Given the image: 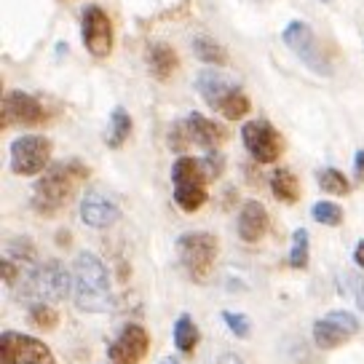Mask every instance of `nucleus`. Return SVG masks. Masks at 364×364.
I'll return each instance as SVG.
<instances>
[{
    "label": "nucleus",
    "mask_w": 364,
    "mask_h": 364,
    "mask_svg": "<svg viewBox=\"0 0 364 364\" xmlns=\"http://www.w3.org/2000/svg\"><path fill=\"white\" fill-rule=\"evenodd\" d=\"M89 177V166L80 159H68L51 164V169L35 182L30 206L41 217H54L73 201V196L78 193L80 182Z\"/></svg>",
    "instance_id": "f257e3e1"
},
{
    "label": "nucleus",
    "mask_w": 364,
    "mask_h": 364,
    "mask_svg": "<svg viewBox=\"0 0 364 364\" xmlns=\"http://www.w3.org/2000/svg\"><path fill=\"white\" fill-rule=\"evenodd\" d=\"M73 303L83 314H107L115 303L110 273L94 252H80L73 260Z\"/></svg>",
    "instance_id": "f03ea898"
},
{
    "label": "nucleus",
    "mask_w": 364,
    "mask_h": 364,
    "mask_svg": "<svg viewBox=\"0 0 364 364\" xmlns=\"http://www.w3.org/2000/svg\"><path fill=\"white\" fill-rule=\"evenodd\" d=\"M171 182H174V201L180 204L185 212H198L206 204V174L204 159H193V156H177L174 166H171Z\"/></svg>",
    "instance_id": "7ed1b4c3"
},
{
    "label": "nucleus",
    "mask_w": 364,
    "mask_h": 364,
    "mask_svg": "<svg viewBox=\"0 0 364 364\" xmlns=\"http://www.w3.org/2000/svg\"><path fill=\"white\" fill-rule=\"evenodd\" d=\"M70 292H73V271H68L59 260H46L30 271L22 297H30L33 303H48V300H68Z\"/></svg>",
    "instance_id": "20e7f679"
},
{
    "label": "nucleus",
    "mask_w": 364,
    "mask_h": 364,
    "mask_svg": "<svg viewBox=\"0 0 364 364\" xmlns=\"http://www.w3.org/2000/svg\"><path fill=\"white\" fill-rule=\"evenodd\" d=\"M217 236L209 230H188L177 239V255H180V265L193 282H204L212 273L217 260Z\"/></svg>",
    "instance_id": "39448f33"
},
{
    "label": "nucleus",
    "mask_w": 364,
    "mask_h": 364,
    "mask_svg": "<svg viewBox=\"0 0 364 364\" xmlns=\"http://www.w3.org/2000/svg\"><path fill=\"white\" fill-rule=\"evenodd\" d=\"M282 38H284L287 48H289V51H292L311 73H316V75H321V78L332 75L330 62H327V57H324V51H321V46H318L314 30H311L306 22H300V19L289 22Z\"/></svg>",
    "instance_id": "423d86ee"
},
{
    "label": "nucleus",
    "mask_w": 364,
    "mask_h": 364,
    "mask_svg": "<svg viewBox=\"0 0 364 364\" xmlns=\"http://www.w3.org/2000/svg\"><path fill=\"white\" fill-rule=\"evenodd\" d=\"M51 139L43 134H22L11 142V171L16 177H35L48 169Z\"/></svg>",
    "instance_id": "0eeeda50"
},
{
    "label": "nucleus",
    "mask_w": 364,
    "mask_h": 364,
    "mask_svg": "<svg viewBox=\"0 0 364 364\" xmlns=\"http://www.w3.org/2000/svg\"><path fill=\"white\" fill-rule=\"evenodd\" d=\"M0 364H57V359L43 341L11 330L0 335Z\"/></svg>",
    "instance_id": "6e6552de"
},
{
    "label": "nucleus",
    "mask_w": 364,
    "mask_h": 364,
    "mask_svg": "<svg viewBox=\"0 0 364 364\" xmlns=\"http://www.w3.org/2000/svg\"><path fill=\"white\" fill-rule=\"evenodd\" d=\"M241 142L257 164H273L284 153V136L268 121H247L241 126Z\"/></svg>",
    "instance_id": "1a4fd4ad"
},
{
    "label": "nucleus",
    "mask_w": 364,
    "mask_h": 364,
    "mask_svg": "<svg viewBox=\"0 0 364 364\" xmlns=\"http://www.w3.org/2000/svg\"><path fill=\"white\" fill-rule=\"evenodd\" d=\"M80 38L94 59H107L113 54V22L100 6H86L80 14Z\"/></svg>",
    "instance_id": "9d476101"
},
{
    "label": "nucleus",
    "mask_w": 364,
    "mask_h": 364,
    "mask_svg": "<svg viewBox=\"0 0 364 364\" xmlns=\"http://www.w3.org/2000/svg\"><path fill=\"white\" fill-rule=\"evenodd\" d=\"M359 318L348 314V311H330L321 318L314 321V343L321 351H332V348H341L343 343H348L359 332Z\"/></svg>",
    "instance_id": "9b49d317"
},
{
    "label": "nucleus",
    "mask_w": 364,
    "mask_h": 364,
    "mask_svg": "<svg viewBox=\"0 0 364 364\" xmlns=\"http://www.w3.org/2000/svg\"><path fill=\"white\" fill-rule=\"evenodd\" d=\"M48 121V110H46L41 100H35L33 94L19 89L6 91L3 97V107H0V126L9 129V126H41Z\"/></svg>",
    "instance_id": "f8f14e48"
},
{
    "label": "nucleus",
    "mask_w": 364,
    "mask_h": 364,
    "mask_svg": "<svg viewBox=\"0 0 364 364\" xmlns=\"http://www.w3.org/2000/svg\"><path fill=\"white\" fill-rule=\"evenodd\" d=\"M150 351V338L145 327L139 324H126L124 330L118 332L110 346H107V359L113 364H142V359Z\"/></svg>",
    "instance_id": "ddd939ff"
},
{
    "label": "nucleus",
    "mask_w": 364,
    "mask_h": 364,
    "mask_svg": "<svg viewBox=\"0 0 364 364\" xmlns=\"http://www.w3.org/2000/svg\"><path fill=\"white\" fill-rule=\"evenodd\" d=\"M121 217V206L102 191H89L80 198V220L89 228H110L118 223Z\"/></svg>",
    "instance_id": "4468645a"
},
{
    "label": "nucleus",
    "mask_w": 364,
    "mask_h": 364,
    "mask_svg": "<svg viewBox=\"0 0 364 364\" xmlns=\"http://www.w3.org/2000/svg\"><path fill=\"white\" fill-rule=\"evenodd\" d=\"M268 212L260 201H247L239 212V223H236V230H239V239L247 241V244H257V241L268 233Z\"/></svg>",
    "instance_id": "2eb2a0df"
},
{
    "label": "nucleus",
    "mask_w": 364,
    "mask_h": 364,
    "mask_svg": "<svg viewBox=\"0 0 364 364\" xmlns=\"http://www.w3.org/2000/svg\"><path fill=\"white\" fill-rule=\"evenodd\" d=\"M185 124H188L191 142H193V145H201V148H206V150H217V145L225 139V129L201 113H191L185 118Z\"/></svg>",
    "instance_id": "dca6fc26"
},
{
    "label": "nucleus",
    "mask_w": 364,
    "mask_h": 364,
    "mask_svg": "<svg viewBox=\"0 0 364 364\" xmlns=\"http://www.w3.org/2000/svg\"><path fill=\"white\" fill-rule=\"evenodd\" d=\"M233 86H239V83L228 80L225 75H223V73H217V70H201V73L196 75V91L204 97V102L209 105L212 110H217L220 100H223Z\"/></svg>",
    "instance_id": "f3484780"
},
{
    "label": "nucleus",
    "mask_w": 364,
    "mask_h": 364,
    "mask_svg": "<svg viewBox=\"0 0 364 364\" xmlns=\"http://www.w3.org/2000/svg\"><path fill=\"white\" fill-rule=\"evenodd\" d=\"M180 65L177 51L169 43H153L148 48V70L156 80H169Z\"/></svg>",
    "instance_id": "a211bd4d"
},
{
    "label": "nucleus",
    "mask_w": 364,
    "mask_h": 364,
    "mask_svg": "<svg viewBox=\"0 0 364 364\" xmlns=\"http://www.w3.org/2000/svg\"><path fill=\"white\" fill-rule=\"evenodd\" d=\"M129 136H132V118H129V113L118 105L113 113H110V121H107L105 145H107L110 150H118Z\"/></svg>",
    "instance_id": "6ab92c4d"
},
{
    "label": "nucleus",
    "mask_w": 364,
    "mask_h": 364,
    "mask_svg": "<svg viewBox=\"0 0 364 364\" xmlns=\"http://www.w3.org/2000/svg\"><path fill=\"white\" fill-rule=\"evenodd\" d=\"M271 193L282 204H295L300 198V182L289 169H276L271 174Z\"/></svg>",
    "instance_id": "aec40b11"
},
{
    "label": "nucleus",
    "mask_w": 364,
    "mask_h": 364,
    "mask_svg": "<svg viewBox=\"0 0 364 364\" xmlns=\"http://www.w3.org/2000/svg\"><path fill=\"white\" fill-rule=\"evenodd\" d=\"M201 341V332L196 327V321L191 314H180L174 321V346L180 353H191Z\"/></svg>",
    "instance_id": "412c9836"
},
{
    "label": "nucleus",
    "mask_w": 364,
    "mask_h": 364,
    "mask_svg": "<svg viewBox=\"0 0 364 364\" xmlns=\"http://www.w3.org/2000/svg\"><path fill=\"white\" fill-rule=\"evenodd\" d=\"M250 110H252L250 97H247L239 86H233V89L220 100V105H217V113L223 115V118H228V121H241Z\"/></svg>",
    "instance_id": "4be33fe9"
},
{
    "label": "nucleus",
    "mask_w": 364,
    "mask_h": 364,
    "mask_svg": "<svg viewBox=\"0 0 364 364\" xmlns=\"http://www.w3.org/2000/svg\"><path fill=\"white\" fill-rule=\"evenodd\" d=\"M316 182H318V188H321V193H330V196H348V191H351L348 177H346L341 169H335V166L318 171Z\"/></svg>",
    "instance_id": "5701e85b"
},
{
    "label": "nucleus",
    "mask_w": 364,
    "mask_h": 364,
    "mask_svg": "<svg viewBox=\"0 0 364 364\" xmlns=\"http://www.w3.org/2000/svg\"><path fill=\"white\" fill-rule=\"evenodd\" d=\"M308 255H311V244H308V230L306 228H297L295 233H292V247H289V268H295V271H303L308 268Z\"/></svg>",
    "instance_id": "b1692460"
},
{
    "label": "nucleus",
    "mask_w": 364,
    "mask_h": 364,
    "mask_svg": "<svg viewBox=\"0 0 364 364\" xmlns=\"http://www.w3.org/2000/svg\"><path fill=\"white\" fill-rule=\"evenodd\" d=\"M193 54L204 65H215V68H220V65H225L228 62V54H225V48L220 43H215L212 38H196L193 41Z\"/></svg>",
    "instance_id": "393cba45"
},
{
    "label": "nucleus",
    "mask_w": 364,
    "mask_h": 364,
    "mask_svg": "<svg viewBox=\"0 0 364 364\" xmlns=\"http://www.w3.org/2000/svg\"><path fill=\"white\" fill-rule=\"evenodd\" d=\"M311 217L316 220L318 225H327V228H338L343 223V206L324 198V201H316L311 206Z\"/></svg>",
    "instance_id": "a878e982"
},
{
    "label": "nucleus",
    "mask_w": 364,
    "mask_h": 364,
    "mask_svg": "<svg viewBox=\"0 0 364 364\" xmlns=\"http://www.w3.org/2000/svg\"><path fill=\"white\" fill-rule=\"evenodd\" d=\"M30 321H33L38 330H57L59 324V314L57 308H51V303H33L30 306Z\"/></svg>",
    "instance_id": "bb28decb"
},
{
    "label": "nucleus",
    "mask_w": 364,
    "mask_h": 364,
    "mask_svg": "<svg viewBox=\"0 0 364 364\" xmlns=\"http://www.w3.org/2000/svg\"><path fill=\"white\" fill-rule=\"evenodd\" d=\"M6 257L22 260V262H35L38 250H35V244L27 239V236H14V239H9V244H6Z\"/></svg>",
    "instance_id": "cd10ccee"
},
{
    "label": "nucleus",
    "mask_w": 364,
    "mask_h": 364,
    "mask_svg": "<svg viewBox=\"0 0 364 364\" xmlns=\"http://www.w3.org/2000/svg\"><path fill=\"white\" fill-rule=\"evenodd\" d=\"M223 321H225V327L236 338H250L252 335V324H250V316H244V314H236V311H223Z\"/></svg>",
    "instance_id": "c85d7f7f"
},
{
    "label": "nucleus",
    "mask_w": 364,
    "mask_h": 364,
    "mask_svg": "<svg viewBox=\"0 0 364 364\" xmlns=\"http://www.w3.org/2000/svg\"><path fill=\"white\" fill-rule=\"evenodd\" d=\"M188 145H193L191 142V134H188V124L185 121H177V124L169 129V148L174 153H182V150H188Z\"/></svg>",
    "instance_id": "c756f323"
},
{
    "label": "nucleus",
    "mask_w": 364,
    "mask_h": 364,
    "mask_svg": "<svg viewBox=\"0 0 364 364\" xmlns=\"http://www.w3.org/2000/svg\"><path fill=\"white\" fill-rule=\"evenodd\" d=\"M346 282H348V287H351L353 300H356L359 311L364 314V273H348V276H346Z\"/></svg>",
    "instance_id": "7c9ffc66"
},
{
    "label": "nucleus",
    "mask_w": 364,
    "mask_h": 364,
    "mask_svg": "<svg viewBox=\"0 0 364 364\" xmlns=\"http://www.w3.org/2000/svg\"><path fill=\"white\" fill-rule=\"evenodd\" d=\"M0 276H3V284L9 287L16 284V265H14L11 257H3L0 260Z\"/></svg>",
    "instance_id": "2f4dec72"
},
{
    "label": "nucleus",
    "mask_w": 364,
    "mask_h": 364,
    "mask_svg": "<svg viewBox=\"0 0 364 364\" xmlns=\"http://www.w3.org/2000/svg\"><path fill=\"white\" fill-rule=\"evenodd\" d=\"M353 177L359 182L364 180V150H356V156H353Z\"/></svg>",
    "instance_id": "473e14b6"
},
{
    "label": "nucleus",
    "mask_w": 364,
    "mask_h": 364,
    "mask_svg": "<svg viewBox=\"0 0 364 364\" xmlns=\"http://www.w3.org/2000/svg\"><path fill=\"white\" fill-rule=\"evenodd\" d=\"M353 262H356V265L364 271V241H359V244H356V250H353Z\"/></svg>",
    "instance_id": "72a5a7b5"
},
{
    "label": "nucleus",
    "mask_w": 364,
    "mask_h": 364,
    "mask_svg": "<svg viewBox=\"0 0 364 364\" xmlns=\"http://www.w3.org/2000/svg\"><path fill=\"white\" fill-rule=\"evenodd\" d=\"M220 364H244V362H241L236 353H223V356H220Z\"/></svg>",
    "instance_id": "f704fd0d"
},
{
    "label": "nucleus",
    "mask_w": 364,
    "mask_h": 364,
    "mask_svg": "<svg viewBox=\"0 0 364 364\" xmlns=\"http://www.w3.org/2000/svg\"><path fill=\"white\" fill-rule=\"evenodd\" d=\"M159 364H180V362H177V359H174V356H164V359H161Z\"/></svg>",
    "instance_id": "c9c22d12"
},
{
    "label": "nucleus",
    "mask_w": 364,
    "mask_h": 364,
    "mask_svg": "<svg viewBox=\"0 0 364 364\" xmlns=\"http://www.w3.org/2000/svg\"><path fill=\"white\" fill-rule=\"evenodd\" d=\"M321 3H332V0H321Z\"/></svg>",
    "instance_id": "e433bc0d"
}]
</instances>
